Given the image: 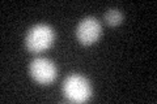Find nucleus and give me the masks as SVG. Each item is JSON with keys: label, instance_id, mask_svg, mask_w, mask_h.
<instances>
[{"label": "nucleus", "instance_id": "obj_1", "mask_svg": "<svg viewBox=\"0 0 157 104\" xmlns=\"http://www.w3.org/2000/svg\"><path fill=\"white\" fill-rule=\"evenodd\" d=\"M55 39L52 27L46 23H37L29 29L25 38V46L30 52L38 53L50 48Z\"/></svg>", "mask_w": 157, "mask_h": 104}, {"label": "nucleus", "instance_id": "obj_2", "mask_svg": "<svg viewBox=\"0 0 157 104\" xmlns=\"http://www.w3.org/2000/svg\"><path fill=\"white\" fill-rule=\"evenodd\" d=\"M63 92L68 100L73 103H82L88 100L92 95L90 82L80 74H72L66 78L63 83Z\"/></svg>", "mask_w": 157, "mask_h": 104}, {"label": "nucleus", "instance_id": "obj_3", "mask_svg": "<svg viewBox=\"0 0 157 104\" xmlns=\"http://www.w3.org/2000/svg\"><path fill=\"white\" fill-rule=\"evenodd\" d=\"M30 74L33 80L41 83V85H50V83L56 78L58 69L51 60L45 57L34 59L30 63Z\"/></svg>", "mask_w": 157, "mask_h": 104}, {"label": "nucleus", "instance_id": "obj_4", "mask_svg": "<svg viewBox=\"0 0 157 104\" xmlns=\"http://www.w3.org/2000/svg\"><path fill=\"white\" fill-rule=\"evenodd\" d=\"M76 37L84 46H90L101 37V23L94 17L82 18L76 27Z\"/></svg>", "mask_w": 157, "mask_h": 104}, {"label": "nucleus", "instance_id": "obj_5", "mask_svg": "<svg viewBox=\"0 0 157 104\" xmlns=\"http://www.w3.org/2000/svg\"><path fill=\"white\" fill-rule=\"evenodd\" d=\"M104 18L107 25H110V26H118V25L122 23V21H123V14H122L121 11H118V9H109V11H106Z\"/></svg>", "mask_w": 157, "mask_h": 104}]
</instances>
